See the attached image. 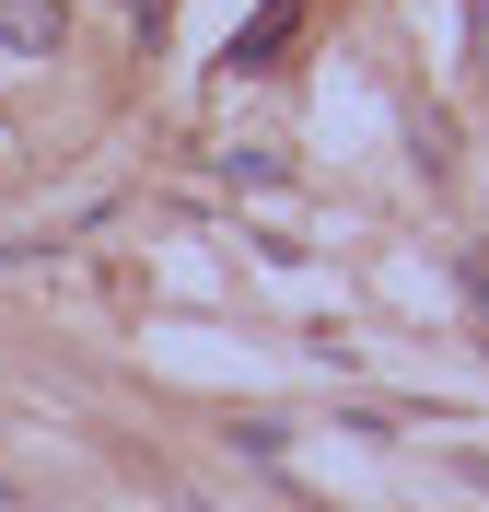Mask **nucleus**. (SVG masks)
Returning <instances> with one entry per match:
<instances>
[{
	"instance_id": "nucleus-1",
	"label": "nucleus",
	"mask_w": 489,
	"mask_h": 512,
	"mask_svg": "<svg viewBox=\"0 0 489 512\" xmlns=\"http://www.w3.org/2000/svg\"><path fill=\"white\" fill-rule=\"evenodd\" d=\"M303 35V0H268L257 24H233V47H222V70H280V47Z\"/></svg>"
},
{
	"instance_id": "nucleus-2",
	"label": "nucleus",
	"mask_w": 489,
	"mask_h": 512,
	"mask_svg": "<svg viewBox=\"0 0 489 512\" xmlns=\"http://www.w3.org/2000/svg\"><path fill=\"white\" fill-rule=\"evenodd\" d=\"M0 47L47 59V47H59V0H0Z\"/></svg>"
},
{
	"instance_id": "nucleus-3",
	"label": "nucleus",
	"mask_w": 489,
	"mask_h": 512,
	"mask_svg": "<svg viewBox=\"0 0 489 512\" xmlns=\"http://www.w3.org/2000/svg\"><path fill=\"white\" fill-rule=\"evenodd\" d=\"M129 12H152V0H129Z\"/></svg>"
}]
</instances>
